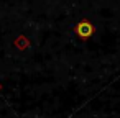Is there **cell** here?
I'll use <instances>...</instances> for the list:
<instances>
[{"label": "cell", "instance_id": "cell-1", "mask_svg": "<svg viewBox=\"0 0 120 118\" xmlns=\"http://www.w3.org/2000/svg\"><path fill=\"white\" fill-rule=\"evenodd\" d=\"M77 33H79L82 38H86V36H89V35L92 33V26H90L89 23H81V25L77 26Z\"/></svg>", "mask_w": 120, "mask_h": 118}]
</instances>
